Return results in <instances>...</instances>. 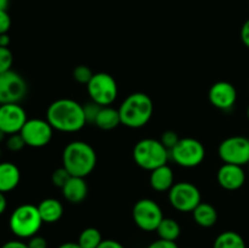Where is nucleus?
Listing matches in <instances>:
<instances>
[{"label": "nucleus", "mask_w": 249, "mask_h": 248, "mask_svg": "<svg viewBox=\"0 0 249 248\" xmlns=\"http://www.w3.org/2000/svg\"><path fill=\"white\" fill-rule=\"evenodd\" d=\"M92 75H94L92 71L85 65L77 66V67L73 70V78H74V80H77L78 83H80V84L87 85L88 83L90 82V79L92 78Z\"/></svg>", "instance_id": "nucleus-25"}, {"label": "nucleus", "mask_w": 249, "mask_h": 248, "mask_svg": "<svg viewBox=\"0 0 249 248\" xmlns=\"http://www.w3.org/2000/svg\"><path fill=\"white\" fill-rule=\"evenodd\" d=\"M21 180L18 167L11 162H0V192L12 191L16 189Z\"/></svg>", "instance_id": "nucleus-17"}, {"label": "nucleus", "mask_w": 249, "mask_h": 248, "mask_svg": "<svg viewBox=\"0 0 249 248\" xmlns=\"http://www.w3.org/2000/svg\"><path fill=\"white\" fill-rule=\"evenodd\" d=\"M168 192V199L173 208L184 213L194 212L202 202L198 187L189 181L177 182Z\"/></svg>", "instance_id": "nucleus-8"}, {"label": "nucleus", "mask_w": 249, "mask_h": 248, "mask_svg": "<svg viewBox=\"0 0 249 248\" xmlns=\"http://www.w3.org/2000/svg\"><path fill=\"white\" fill-rule=\"evenodd\" d=\"M170 157L169 150L156 139H142L134 146L133 158L136 164L145 170L153 169L167 164Z\"/></svg>", "instance_id": "nucleus-4"}, {"label": "nucleus", "mask_w": 249, "mask_h": 248, "mask_svg": "<svg viewBox=\"0 0 249 248\" xmlns=\"http://www.w3.org/2000/svg\"><path fill=\"white\" fill-rule=\"evenodd\" d=\"M61 190L63 197L73 204L80 203L88 196V184L85 182V177H71Z\"/></svg>", "instance_id": "nucleus-16"}, {"label": "nucleus", "mask_w": 249, "mask_h": 248, "mask_svg": "<svg viewBox=\"0 0 249 248\" xmlns=\"http://www.w3.org/2000/svg\"><path fill=\"white\" fill-rule=\"evenodd\" d=\"M147 248H179L177 243L174 241H167V240H160L155 241V242L151 243Z\"/></svg>", "instance_id": "nucleus-33"}, {"label": "nucleus", "mask_w": 249, "mask_h": 248, "mask_svg": "<svg viewBox=\"0 0 249 248\" xmlns=\"http://www.w3.org/2000/svg\"><path fill=\"white\" fill-rule=\"evenodd\" d=\"M14 63V55L11 50L5 46H0V73L11 71Z\"/></svg>", "instance_id": "nucleus-26"}, {"label": "nucleus", "mask_w": 249, "mask_h": 248, "mask_svg": "<svg viewBox=\"0 0 249 248\" xmlns=\"http://www.w3.org/2000/svg\"><path fill=\"white\" fill-rule=\"evenodd\" d=\"M53 128L46 119L32 118L26 122L19 134L27 146L34 148L44 147L50 143L53 139Z\"/></svg>", "instance_id": "nucleus-12"}, {"label": "nucleus", "mask_w": 249, "mask_h": 248, "mask_svg": "<svg viewBox=\"0 0 249 248\" xmlns=\"http://www.w3.org/2000/svg\"><path fill=\"white\" fill-rule=\"evenodd\" d=\"M102 242L101 232L96 228H87L80 232L78 243L82 248H97Z\"/></svg>", "instance_id": "nucleus-24"}, {"label": "nucleus", "mask_w": 249, "mask_h": 248, "mask_svg": "<svg viewBox=\"0 0 249 248\" xmlns=\"http://www.w3.org/2000/svg\"><path fill=\"white\" fill-rule=\"evenodd\" d=\"M152 99L145 92H133L119 106V116L123 125L131 129L145 126L153 114Z\"/></svg>", "instance_id": "nucleus-3"}, {"label": "nucleus", "mask_w": 249, "mask_h": 248, "mask_svg": "<svg viewBox=\"0 0 249 248\" xmlns=\"http://www.w3.org/2000/svg\"><path fill=\"white\" fill-rule=\"evenodd\" d=\"M179 140L180 138L178 136V134L173 130L164 131V133L162 134V136H160V142H162L169 151L179 142Z\"/></svg>", "instance_id": "nucleus-30"}, {"label": "nucleus", "mask_w": 249, "mask_h": 248, "mask_svg": "<svg viewBox=\"0 0 249 248\" xmlns=\"http://www.w3.org/2000/svg\"><path fill=\"white\" fill-rule=\"evenodd\" d=\"M247 117H248V119H249V106H248V108H247Z\"/></svg>", "instance_id": "nucleus-42"}, {"label": "nucleus", "mask_w": 249, "mask_h": 248, "mask_svg": "<svg viewBox=\"0 0 249 248\" xmlns=\"http://www.w3.org/2000/svg\"><path fill=\"white\" fill-rule=\"evenodd\" d=\"M213 248H247L240 233L235 231H224L214 241Z\"/></svg>", "instance_id": "nucleus-22"}, {"label": "nucleus", "mask_w": 249, "mask_h": 248, "mask_svg": "<svg viewBox=\"0 0 249 248\" xmlns=\"http://www.w3.org/2000/svg\"><path fill=\"white\" fill-rule=\"evenodd\" d=\"M71 177H72V175L67 172V169L61 167V168H57L56 170H53V175H51V180H53V184L55 185L56 187L62 189V187L65 186L66 182L70 180Z\"/></svg>", "instance_id": "nucleus-27"}, {"label": "nucleus", "mask_w": 249, "mask_h": 248, "mask_svg": "<svg viewBox=\"0 0 249 248\" xmlns=\"http://www.w3.org/2000/svg\"><path fill=\"white\" fill-rule=\"evenodd\" d=\"M11 27V17L6 10L0 11V34H6Z\"/></svg>", "instance_id": "nucleus-31"}, {"label": "nucleus", "mask_w": 249, "mask_h": 248, "mask_svg": "<svg viewBox=\"0 0 249 248\" xmlns=\"http://www.w3.org/2000/svg\"><path fill=\"white\" fill-rule=\"evenodd\" d=\"M83 107H84V113H85V118H87V123L95 124L97 114H99L100 109H101L102 106L97 105L96 102L90 101L88 102V104L83 105Z\"/></svg>", "instance_id": "nucleus-28"}, {"label": "nucleus", "mask_w": 249, "mask_h": 248, "mask_svg": "<svg viewBox=\"0 0 249 248\" xmlns=\"http://www.w3.org/2000/svg\"><path fill=\"white\" fill-rule=\"evenodd\" d=\"M88 92L91 101L100 106H111L118 95V85L111 74L105 72L94 73L87 84Z\"/></svg>", "instance_id": "nucleus-7"}, {"label": "nucleus", "mask_w": 249, "mask_h": 248, "mask_svg": "<svg viewBox=\"0 0 249 248\" xmlns=\"http://www.w3.org/2000/svg\"><path fill=\"white\" fill-rule=\"evenodd\" d=\"M5 136H6V134H5L4 131H2L1 129H0V142H2V141H4Z\"/></svg>", "instance_id": "nucleus-41"}, {"label": "nucleus", "mask_w": 249, "mask_h": 248, "mask_svg": "<svg viewBox=\"0 0 249 248\" xmlns=\"http://www.w3.org/2000/svg\"><path fill=\"white\" fill-rule=\"evenodd\" d=\"M157 233L160 238L167 241H177L181 233V228L175 219L163 218L160 224L157 228Z\"/></svg>", "instance_id": "nucleus-23"}, {"label": "nucleus", "mask_w": 249, "mask_h": 248, "mask_svg": "<svg viewBox=\"0 0 249 248\" xmlns=\"http://www.w3.org/2000/svg\"><path fill=\"white\" fill-rule=\"evenodd\" d=\"M10 36L9 34H0V46H5V48H9L10 45Z\"/></svg>", "instance_id": "nucleus-38"}, {"label": "nucleus", "mask_w": 249, "mask_h": 248, "mask_svg": "<svg viewBox=\"0 0 249 248\" xmlns=\"http://www.w3.org/2000/svg\"><path fill=\"white\" fill-rule=\"evenodd\" d=\"M211 104L221 111H229L232 108L237 100L236 88L229 82H216L211 87L208 92Z\"/></svg>", "instance_id": "nucleus-14"}, {"label": "nucleus", "mask_w": 249, "mask_h": 248, "mask_svg": "<svg viewBox=\"0 0 249 248\" xmlns=\"http://www.w3.org/2000/svg\"><path fill=\"white\" fill-rule=\"evenodd\" d=\"M7 6H9V0H0V11L6 10Z\"/></svg>", "instance_id": "nucleus-40"}, {"label": "nucleus", "mask_w": 249, "mask_h": 248, "mask_svg": "<svg viewBox=\"0 0 249 248\" xmlns=\"http://www.w3.org/2000/svg\"><path fill=\"white\" fill-rule=\"evenodd\" d=\"M122 124L118 109L111 106H102L95 121V125L102 130H112Z\"/></svg>", "instance_id": "nucleus-21"}, {"label": "nucleus", "mask_w": 249, "mask_h": 248, "mask_svg": "<svg viewBox=\"0 0 249 248\" xmlns=\"http://www.w3.org/2000/svg\"><path fill=\"white\" fill-rule=\"evenodd\" d=\"M218 184L228 191L241 189L246 182V173L241 165L224 163L216 173Z\"/></svg>", "instance_id": "nucleus-15"}, {"label": "nucleus", "mask_w": 249, "mask_h": 248, "mask_svg": "<svg viewBox=\"0 0 249 248\" xmlns=\"http://www.w3.org/2000/svg\"><path fill=\"white\" fill-rule=\"evenodd\" d=\"M194 219L197 225L202 228H212L218 221V212L212 204L207 202H201L192 212Z\"/></svg>", "instance_id": "nucleus-20"}, {"label": "nucleus", "mask_w": 249, "mask_h": 248, "mask_svg": "<svg viewBox=\"0 0 249 248\" xmlns=\"http://www.w3.org/2000/svg\"><path fill=\"white\" fill-rule=\"evenodd\" d=\"M170 158L182 168H195L206 157V148L201 141L194 138L180 139L179 142L169 151Z\"/></svg>", "instance_id": "nucleus-6"}, {"label": "nucleus", "mask_w": 249, "mask_h": 248, "mask_svg": "<svg viewBox=\"0 0 249 248\" xmlns=\"http://www.w3.org/2000/svg\"><path fill=\"white\" fill-rule=\"evenodd\" d=\"M57 248H82L78 242H65L58 246Z\"/></svg>", "instance_id": "nucleus-39"}, {"label": "nucleus", "mask_w": 249, "mask_h": 248, "mask_svg": "<svg viewBox=\"0 0 249 248\" xmlns=\"http://www.w3.org/2000/svg\"><path fill=\"white\" fill-rule=\"evenodd\" d=\"M46 121L55 130L75 133L87 124L84 107L72 99H58L46 109Z\"/></svg>", "instance_id": "nucleus-1"}, {"label": "nucleus", "mask_w": 249, "mask_h": 248, "mask_svg": "<svg viewBox=\"0 0 249 248\" xmlns=\"http://www.w3.org/2000/svg\"><path fill=\"white\" fill-rule=\"evenodd\" d=\"M43 225L38 206L21 204L10 215L9 226L15 236L18 238H31L38 233Z\"/></svg>", "instance_id": "nucleus-5"}, {"label": "nucleus", "mask_w": 249, "mask_h": 248, "mask_svg": "<svg viewBox=\"0 0 249 248\" xmlns=\"http://www.w3.org/2000/svg\"><path fill=\"white\" fill-rule=\"evenodd\" d=\"M241 40L249 49V18L243 23L241 28Z\"/></svg>", "instance_id": "nucleus-34"}, {"label": "nucleus", "mask_w": 249, "mask_h": 248, "mask_svg": "<svg viewBox=\"0 0 249 248\" xmlns=\"http://www.w3.org/2000/svg\"><path fill=\"white\" fill-rule=\"evenodd\" d=\"M38 211L43 223L53 224L62 218L63 206L58 199L45 198L38 204Z\"/></svg>", "instance_id": "nucleus-19"}, {"label": "nucleus", "mask_w": 249, "mask_h": 248, "mask_svg": "<svg viewBox=\"0 0 249 248\" xmlns=\"http://www.w3.org/2000/svg\"><path fill=\"white\" fill-rule=\"evenodd\" d=\"M0 157H1V147H0Z\"/></svg>", "instance_id": "nucleus-43"}, {"label": "nucleus", "mask_w": 249, "mask_h": 248, "mask_svg": "<svg viewBox=\"0 0 249 248\" xmlns=\"http://www.w3.org/2000/svg\"><path fill=\"white\" fill-rule=\"evenodd\" d=\"M96 163L97 156L94 147L85 141H72L63 148L62 167L72 177H88L95 169Z\"/></svg>", "instance_id": "nucleus-2"}, {"label": "nucleus", "mask_w": 249, "mask_h": 248, "mask_svg": "<svg viewBox=\"0 0 249 248\" xmlns=\"http://www.w3.org/2000/svg\"><path fill=\"white\" fill-rule=\"evenodd\" d=\"M248 167H249V163H248Z\"/></svg>", "instance_id": "nucleus-44"}, {"label": "nucleus", "mask_w": 249, "mask_h": 248, "mask_svg": "<svg viewBox=\"0 0 249 248\" xmlns=\"http://www.w3.org/2000/svg\"><path fill=\"white\" fill-rule=\"evenodd\" d=\"M27 245H28L29 248H48V241L43 236L36 235L29 238Z\"/></svg>", "instance_id": "nucleus-32"}, {"label": "nucleus", "mask_w": 249, "mask_h": 248, "mask_svg": "<svg viewBox=\"0 0 249 248\" xmlns=\"http://www.w3.org/2000/svg\"><path fill=\"white\" fill-rule=\"evenodd\" d=\"M97 248H125V247L116 240H102V242L100 243V246Z\"/></svg>", "instance_id": "nucleus-35"}, {"label": "nucleus", "mask_w": 249, "mask_h": 248, "mask_svg": "<svg viewBox=\"0 0 249 248\" xmlns=\"http://www.w3.org/2000/svg\"><path fill=\"white\" fill-rule=\"evenodd\" d=\"M24 146L27 145L19 133L12 134V135H10L9 139L6 140V147L9 148L10 151H12V152H18V151H21Z\"/></svg>", "instance_id": "nucleus-29"}, {"label": "nucleus", "mask_w": 249, "mask_h": 248, "mask_svg": "<svg viewBox=\"0 0 249 248\" xmlns=\"http://www.w3.org/2000/svg\"><path fill=\"white\" fill-rule=\"evenodd\" d=\"M27 83L15 71L0 73V105L18 104L27 95Z\"/></svg>", "instance_id": "nucleus-11"}, {"label": "nucleus", "mask_w": 249, "mask_h": 248, "mask_svg": "<svg viewBox=\"0 0 249 248\" xmlns=\"http://www.w3.org/2000/svg\"><path fill=\"white\" fill-rule=\"evenodd\" d=\"M27 121V113L21 105H0V129L6 135L19 133Z\"/></svg>", "instance_id": "nucleus-13"}, {"label": "nucleus", "mask_w": 249, "mask_h": 248, "mask_svg": "<svg viewBox=\"0 0 249 248\" xmlns=\"http://www.w3.org/2000/svg\"><path fill=\"white\" fill-rule=\"evenodd\" d=\"M6 207H7V201H6V197H5L4 192H0V215L6 211Z\"/></svg>", "instance_id": "nucleus-37"}, {"label": "nucleus", "mask_w": 249, "mask_h": 248, "mask_svg": "<svg viewBox=\"0 0 249 248\" xmlns=\"http://www.w3.org/2000/svg\"><path fill=\"white\" fill-rule=\"evenodd\" d=\"M150 185L158 192L169 191L174 185V173L168 164L153 169L150 174Z\"/></svg>", "instance_id": "nucleus-18"}, {"label": "nucleus", "mask_w": 249, "mask_h": 248, "mask_svg": "<svg viewBox=\"0 0 249 248\" xmlns=\"http://www.w3.org/2000/svg\"><path fill=\"white\" fill-rule=\"evenodd\" d=\"M218 155L224 163L243 165L249 163V139L245 136H231L220 142Z\"/></svg>", "instance_id": "nucleus-10"}, {"label": "nucleus", "mask_w": 249, "mask_h": 248, "mask_svg": "<svg viewBox=\"0 0 249 248\" xmlns=\"http://www.w3.org/2000/svg\"><path fill=\"white\" fill-rule=\"evenodd\" d=\"M1 248H29L28 245L22 241L18 240H14V241H7L6 243L1 246Z\"/></svg>", "instance_id": "nucleus-36"}, {"label": "nucleus", "mask_w": 249, "mask_h": 248, "mask_svg": "<svg viewBox=\"0 0 249 248\" xmlns=\"http://www.w3.org/2000/svg\"><path fill=\"white\" fill-rule=\"evenodd\" d=\"M163 213L160 204L151 198L139 199L133 207V219L139 229L142 231L157 230L158 225L163 220Z\"/></svg>", "instance_id": "nucleus-9"}]
</instances>
